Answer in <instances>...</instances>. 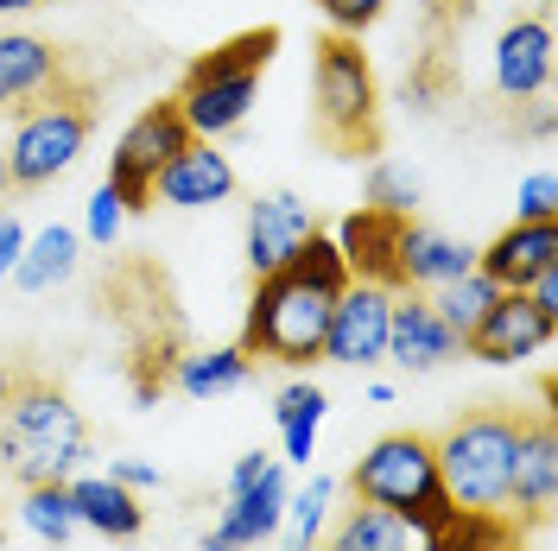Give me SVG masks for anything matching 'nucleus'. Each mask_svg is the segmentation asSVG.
Here are the masks:
<instances>
[{
    "instance_id": "2",
    "label": "nucleus",
    "mask_w": 558,
    "mask_h": 551,
    "mask_svg": "<svg viewBox=\"0 0 558 551\" xmlns=\"http://www.w3.org/2000/svg\"><path fill=\"white\" fill-rule=\"evenodd\" d=\"M526 425H533L526 406H514V400H483V406H463V413L432 438V456H438V476H445L451 507L508 514Z\"/></svg>"
},
{
    "instance_id": "25",
    "label": "nucleus",
    "mask_w": 558,
    "mask_h": 551,
    "mask_svg": "<svg viewBox=\"0 0 558 551\" xmlns=\"http://www.w3.org/2000/svg\"><path fill=\"white\" fill-rule=\"evenodd\" d=\"M76 273V229H64V222H51V229H38L33 242L20 247V267H13V279L26 285V292H51L58 279Z\"/></svg>"
},
{
    "instance_id": "17",
    "label": "nucleus",
    "mask_w": 558,
    "mask_h": 551,
    "mask_svg": "<svg viewBox=\"0 0 558 551\" xmlns=\"http://www.w3.org/2000/svg\"><path fill=\"white\" fill-rule=\"evenodd\" d=\"M546 267H558V222H508L488 247H476V273L501 292H526Z\"/></svg>"
},
{
    "instance_id": "39",
    "label": "nucleus",
    "mask_w": 558,
    "mask_h": 551,
    "mask_svg": "<svg viewBox=\"0 0 558 551\" xmlns=\"http://www.w3.org/2000/svg\"><path fill=\"white\" fill-rule=\"evenodd\" d=\"M7 387H13V362H0V400H7Z\"/></svg>"
},
{
    "instance_id": "16",
    "label": "nucleus",
    "mask_w": 558,
    "mask_h": 551,
    "mask_svg": "<svg viewBox=\"0 0 558 551\" xmlns=\"http://www.w3.org/2000/svg\"><path fill=\"white\" fill-rule=\"evenodd\" d=\"M305 235H317V209L305 204V197H292V191L254 197V204H247V273L254 279L274 273Z\"/></svg>"
},
{
    "instance_id": "31",
    "label": "nucleus",
    "mask_w": 558,
    "mask_h": 551,
    "mask_svg": "<svg viewBox=\"0 0 558 551\" xmlns=\"http://www.w3.org/2000/svg\"><path fill=\"white\" fill-rule=\"evenodd\" d=\"M317 13L330 20V33L362 38V33H368V26L387 13V0H317Z\"/></svg>"
},
{
    "instance_id": "24",
    "label": "nucleus",
    "mask_w": 558,
    "mask_h": 551,
    "mask_svg": "<svg viewBox=\"0 0 558 551\" xmlns=\"http://www.w3.org/2000/svg\"><path fill=\"white\" fill-rule=\"evenodd\" d=\"M178 387L191 393V400H216V393H235L254 380V362L242 355V343L229 348H204V355H178Z\"/></svg>"
},
{
    "instance_id": "1",
    "label": "nucleus",
    "mask_w": 558,
    "mask_h": 551,
    "mask_svg": "<svg viewBox=\"0 0 558 551\" xmlns=\"http://www.w3.org/2000/svg\"><path fill=\"white\" fill-rule=\"evenodd\" d=\"M349 267L337 242L317 229L305 242L279 260L274 273L254 279V298H247L242 317V355L260 368H312L324 362V323H330V305L343 298Z\"/></svg>"
},
{
    "instance_id": "23",
    "label": "nucleus",
    "mask_w": 558,
    "mask_h": 551,
    "mask_svg": "<svg viewBox=\"0 0 558 551\" xmlns=\"http://www.w3.org/2000/svg\"><path fill=\"white\" fill-rule=\"evenodd\" d=\"M324 406H330V400H324V387H312V380H292L274 400V425H279V444H286V463H312Z\"/></svg>"
},
{
    "instance_id": "5",
    "label": "nucleus",
    "mask_w": 558,
    "mask_h": 551,
    "mask_svg": "<svg viewBox=\"0 0 558 551\" xmlns=\"http://www.w3.org/2000/svg\"><path fill=\"white\" fill-rule=\"evenodd\" d=\"M274 51H279V26H254V33H235L229 45L204 51L197 64L184 70V83L172 96L184 127L197 139L235 134L247 121V108H254V96H260V76L274 64Z\"/></svg>"
},
{
    "instance_id": "12",
    "label": "nucleus",
    "mask_w": 558,
    "mask_h": 551,
    "mask_svg": "<svg viewBox=\"0 0 558 551\" xmlns=\"http://www.w3.org/2000/svg\"><path fill=\"white\" fill-rule=\"evenodd\" d=\"M387 355L407 368V375H432L463 355V336L432 310L425 292H393V310H387Z\"/></svg>"
},
{
    "instance_id": "28",
    "label": "nucleus",
    "mask_w": 558,
    "mask_h": 551,
    "mask_svg": "<svg viewBox=\"0 0 558 551\" xmlns=\"http://www.w3.org/2000/svg\"><path fill=\"white\" fill-rule=\"evenodd\" d=\"M495 298H501V285H495L488 273H463V279H451V285H432V310L451 323L457 336H470L476 317H483Z\"/></svg>"
},
{
    "instance_id": "27",
    "label": "nucleus",
    "mask_w": 558,
    "mask_h": 551,
    "mask_svg": "<svg viewBox=\"0 0 558 551\" xmlns=\"http://www.w3.org/2000/svg\"><path fill=\"white\" fill-rule=\"evenodd\" d=\"M20 519H26V532L33 539H45V546L58 551V546H70L76 539V507H70V488L64 482H38V488H26V507H20Z\"/></svg>"
},
{
    "instance_id": "10",
    "label": "nucleus",
    "mask_w": 558,
    "mask_h": 551,
    "mask_svg": "<svg viewBox=\"0 0 558 551\" xmlns=\"http://www.w3.org/2000/svg\"><path fill=\"white\" fill-rule=\"evenodd\" d=\"M553 336H558V323L533 305L526 292H501V298L476 317V330L463 336V355H476L488 368H521L533 355H546Z\"/></svg>"
},
{
    "instance_id": "38",
    "label": "nucleus",
    "mask_w": 558,
    "mask_h": 551,
    "mask_svg": "<svg viewBox=\"0 0 558 551\" xmlns=\"http://www.w3.org/2000/svg\"><path fill=\"white\" fill-rule=\"evenodd\" d=\"M26 7H38V0H0V13H26Z\"/></svg>"
},
{
    "instance_id": "29",
    "label": "nucleus",
    "mask_w": 558,
    "mask_h": 551,
    "mask_svg": "<svg viewBox=\"0 0 558 551\" xmlns=\"http://www.w3.org/2000/svg\"><path fill=\"white\" fill-rule=\"evenodd\" d=\"M330 494H337V482L330 476H312V488L292 501L286 494V514H292V532H286V551H312L317 532H324V507H330Z\"/></svg>"
},
{
    "instance_id": "3",
    "label": "nucleus",
    "mask_w": 558,
    "mask_h": 551,
    "mask_svg": "<svg viewBox=\"0 0 558 551\" xmlns=\"http://www.w3.org/2000/svg\"><path fill=\"white\" fill-rule=\"evenodd\" d=\"M83 456H89V425L70 406V393L38 368L13 362V387L0 400V469L20 488H38L70 482Z\"/></svg>"
},
{
    "instance_id": "36",
    "label": "nucleus",
    "mask_w": 558,
    "mask_h": 551,
    "mask_svg": "<svg viewBox=\"0 0 558 551\" xmlns=\"http://www.w3.org/2000/svg\"><path fill=\"white\" fill-rule=\"evenodd\" d=\"M526 298H533V305H539V310L558 323V267H546V273L533 279V285H526Z\"/></svg>"
},
{
    "instance_id": "6",
    "label": "nucleus",
    "mask_w": 558,
    "mask_h": 551,
    "mask_svg": "<svg viewBox=\"0 0 558 551\" xmlns=\"http://www.w3.org/2000/svg\"><path fill=\"white\" fill-rule=\"evenodd\" d=\"M349 494L368 501V507H387L393 519H407L418 539L451 519V494H445V476H438V456H432L425 431H387V438H375L355 456V469H349Z\"/></svg>"
},
{
    "instance_id": "18",
    "label": "nucleus",
    "mask_w": 558,
    "mask_h": 551,
    "mask_svg": "<svg viewBox=\"0 0 558 551\" xmlns=\"http://www.w3.org/2000/svg\"><path fill=\"white\" fill-rule=\"evenodd\" d=\"M463 273H476V247L407 222V235H400V292H432V285H451Z\"/></svg>"
},
{
    "instance_id": "37",
    "label": "nucleus",
    "mask_w": 558,
    "mask_h": 551,
    "mask_svg": "<svg viewBox=\"0 0 558 551\" xmlns=\"http://www.w3.org/2000/svg\"><path fill=\"white\" fill-rule=\"evenodd\" d=\"M260 476H267V456H260V450H247L242 463H235V476H229V494H242V488H254Z\"/></svg>"
},
{
    "instance_id": "11",
    "label": "nucleus",
    "mask_w": 558,
    "mask_h": 551,
    "mask_svg": "<svg viewBox=\"0 0 558 551\" xmlns=\"http://www.w3.org/2000/svg\"><path fill=\"white\" fill-rule=\"evenodd\" d=\"M387 310H393V292H387V285L349 279L343 298L330 305V323H324V362L375 368L387 355Z\"/></svg>"
},
{
    "instance_id": "35",
    "label": "nucleus",
    "mask_w": 558,
    "mask_h": 551,
    "mask_svg": "<svg viewBox=\"0 0 558 551\" xmlns=\"http://www.w3.org/2000/svg\"><path fill=\"white\" fill-rule=\"evenodd\" d=\"M20 247H26V229H20L13 216H0V279L20 267Z\"/></svg>"
},
{
    "instance_id": "7",
    "label": "nucleus",
    "mask_w": 558,
    "mask_h": 551,
    "mask_svg": "<svg viewBox=\"0 0 558 551\" xmlns=\"http://www.w3.org/2000/svg\"><path fill=\"white\" fill-rule=\"evenodd\" d=\"M96 134V89L83 83V89H70L58 102L33 108V114H20V127L7 139V191H38V184H51V177H64L76 159H83V146Z\"/></svg>"
},
{
    "instance_id": "14",
    "label": "nucleus",
    "mask_w": 558,
    "mask_h": 551,
    "mask_svg": "<svg viewBox=\"0 0 558 551\" xmlns=\"http://www.w3.org/2000/svg\"><path fill=\"white\" fill-rule=\"evenodd\" d=\"M546 83H553V20L533 13L495 38V89L508 102H539Z\"/></svg>"
},
{
    "instance_id": "26",
    "label": "nucleus",
    "mask_w": 558,
    "mask_h": 551,
    "mask_svg": "<svg viewBox=\"0 0 558 551\" xmlns=\"http://www.w3.org/2000/svg\"><path fill=\"white\" fill-rule=\"evenodd\" d=\"M425 551H514V532L501 526V514L451 507V519L438 532H425Z\"/></svg>"
},
{
    "instance_id": "22",
    "label": "nucleus",
    "mask_w": 558,
    "mask_h": 551,
    "mask_svg": "<svg viewBox=\"0 0 558 551\" xmlns=\"http://www.w3.org/2000/svg\"><path fill=\"white\" fill-rule=\"evenodd\" d=\"M324 551H418V532L407 519H393L387 507L355 501V507L330 526V546Z\"/></svg>"
},
{
    "instance_id": "8",
    "label": "nucleus",
    "mask_w": 558,
    "mask_h": 551,
    "mask_svg": "<svg viewBox=\"0 0 558 551\" xmlns=\"http://www.w3.org/2000/svg\"><path fill=\"white\" fill-rule=\"evenodd\" d=\"M191 127H184V114H178V102L166 96V102H146L128 121V134L114 139V152H108V191L121 197V209L128 216H140V209H153V177L172 166V152H184L191 146Z\"/></svg>"
},
{
    "instance_id": "33",
    "label": "nucleus",
    "mask_w": 558,
    "mask_h": 551,
    "mask_svg": "<svg viewBox=\"0 0 558 551\" xmlns=\"http://www.w3.org/2000/svg\"><path fill=\"white\" fill-rule=\"evenodd\" d=\"M558 184H553V172H533L526 177V191H521V216L514 222H558Z\"/></svg>"
},
{
    "instance_id": "4",
    "label": "nucleus",
    "mask_w": 558,
    "mask_h": 551,
    "mask_svg": "<svg viewBox=\"0 0 558 551\" xmlns=\"http://www.w3.org/2000/svg\"><path fill=\"white\" fill-rule=\"evenodd\" d=\"M312 108H317V139L343 159H375L381 152V83L362 51V38L324 33L312 45Z\"/></svg>"
},
{
    "instance_id": "32",
    "label": "nucleus",
    "mask_w": 558,
    "mask_h": 551,
    "mask_svg": "<svg viewBox=\"0 0 558 551\" xmlns=\"http://www.w3.org/2000/svg\"><path fill=\"white\" fill-rule=\"evenodd\" d=\"M121 222H128V209H121V197H114V191L102 184V191L89 197V242H96V247H114Z\"/></svg>"
},
{
    "instance_id": "15",
    "label": "nucleus",
    "mask_w": 558,
    "mask_h": 551,
    "mask_svg": "<svg viewBox=\"0 0 558 551\" xmlns=\"http://www.w3.org/2000/svg\"><path fill=\"white\" fill-rule=\"evenodd\" d=\"M235 197V166L229 152H216V139H191L184 152H172V166L153 177V204L172 209H209Z\"/></svg>"
},
{
    "instance_id": "34",
    "label": "nucleus",
    "mask_w": 558,
    "mask_h": 551,
    "mask_svg": "<svg viewBox=\"0 0 558 551\" xmlns=\"http://www.w3.org/2000/svg\"><path fill=\"white\" fill-rule=\"evenodd\" d=\"M108 482H121V488H159V469H153V463H134V456H114V463H108Z\"/></svg>"
},
{
    "instance_id": "40",
    "label": "nucleus",
    "mask_w": 558,
    "mask_h": 551,
    "mask_svg": "<svg viewBox=\"0 0 558 551\" xmlns=\"http://www.w3.org/2000/svg\"><path fill=\"white\" fill-rule=\"evenodd\" d=\"M0 191H7V166H0Z\"/></svg>"
},
{
    "instance_id": "21",
    "label": "nucleus",
    "mask_w": 558,
    "mask_h": 551,
    "mask_svg": "<svg viewBox=\"0 0 558 551\" xmlns=\"http://www.w3.org/2000/svg\"><path fill=\"white\" fill-rule=\"evenodd\" d=\"M70 507H76V519L89 526V532H102V539H140L146 532V507H140L134 488L108 482V476H70Z\"/></svg>"
},
{
    "instance_id": "19",
    "label": "nucleus",
    "mask_w": 558,
    "mask_h": 551,
    "mask_svg": "<svg viewBox=\"0 0 558 551\" xmlns=\"http://www.w3.org/2000/svg\"><path fill=\"white\" fill-rule=\"evenodd\" d=\"M553 482H558V425H553V413H533L508 507H514V514H521L526 526H539V519L553 514Z\"/></svg>"
},
{
    "instance_id": "30",
    "label": "nucleus",
    "mask_w": 558,
    "mask_h": 551,
    "mask_svg": "<svg viewBox=\"0 0 558 551\" xmlns=\"http://www.w3.org/2000/svg\"><path fill=\"white\" fill-rule=\"evenodd\" d=\"M368 204L387 209V216H413L418 204V177L387 166V159H368Z\"/></svg>"
},
{
    "instance_id": "9",
    "label": "nucleus",
    "mask_w": 558,
    "mask_h": 551,
    "mask_svg": "<svg viewBox=\"0 0 558 551\" xmlns=\"http://www.w3.org/2000/svg\"><path fill=\"white\" fill-rule=\"evenodd\" d=\"M70 89H83L70 76V51L38 33H7L0 38V114H33L58 102Z\"/></svg>"
},
{
    "instance_id": "13",
    "label": "nucleus",
    "mask_w": 558,
    "mask_h": 551,
    "mask_svg": "<svg viewBox=\"0 0 558 551\" xmlns=\"http://www.w3.org/2000/svg\"><path fill=\"white\" fill-rule=\"evenodd\" d=\"M407 222H413V216H387V209H375V204L349 209L343 229L330 235L337 254H343L349 279H368V285L400 292V235H407Z\"/></svg>"
},
{
    "instance_id": "20",
    "label": "nucleus",
    "mask_w": 558,
    "mask_h": 551,
    "mask_svg": "<svg viewBox=\"0 0 558 551\" xmlns=\"http://www.w3.org/2000/svg\"><path fill=\"white\" fill-rule=\"evenodd\" d=\"M279 519H286V476H279V463H267V476L254 488H242V494H229V507H222V519L209 526L222 546H260V539H274Z\"/></svg>"
}]
</instances>
